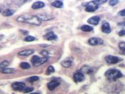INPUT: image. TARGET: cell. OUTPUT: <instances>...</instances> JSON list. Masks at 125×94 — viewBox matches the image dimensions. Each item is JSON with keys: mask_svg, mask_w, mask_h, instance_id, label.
Instances as JSON below:
<instances>
[{"mask_svg": "<svg viewBox=\"0 0 125 94\" xmlns=\"http://www.w3.org/2000/svg\"><path fill=\"white\" fill-rule=\"evenodd\" d=\"M17 21L22 23L29 24L34 25H40L42 21L38 15H34L31 14H23L18 17Z\"/></svg>", "mask_w": 125, "mask_h": 94, "instance_id": "cell-1", "label": "cell"}, {"mask_svg": "<svg viewBox=\"0 0 125 94\" xmlns=\"http://www.w3.org/2000/svg\"><path fill=\"white\" fill-rule=\"evenodd\" d=\"M105 77L108 80L111 81H115L117 79L122 77V74L120 71L115 69H112L107 71L105 72Z\"/></svg>", "mask_w": 125, "mask_h": 94, "instance_id": "cell-2", "label": "cell"}, {"mask_svg": "<svg viewBox=\"0 0 125 94\" xmlns=\"http://www.w3.org/2000/svg\"><path fill=\"white\" fill-rule=\"evenodd\" d=\"M48 60V57L47 56H43V57L41 58L39 56L34 55L31 59V62L34 67H39L40 65H42L46 62Z\"/></svg>", "mask_w": 125, "mask_h": 94, "instance_id": "cell-3", "label": "cell"}, {"mask_svg": "<svg viewBox=\"0 0 125 94\" xmlns=\"http://www.w3.org/2000/svg\"><path fill=\"white\" fill-rule=\"evenodd\" d=\"M105 61L108 64H117V62H119L120 61L122 60V59L121 58L117 57L116 56H113V55H108L106 56L105 58Z\"/></svg>", "mask_w": 125, "mask_h": 94, "instance_id": "cell-4", "label": "cell"}, {"mask_svg": "<svg viewBox=\"0 0 125 94\" xmlns=\"http://www.w3.org/2000/svg\"><path fill=\"white\" fill-rule=\"evenodd\" d=\"M85 6V11L87 12H94L98 8V5L94 1L88 2Z\"/></svg>", "mask_w": 125, "mask_h": 94, "instance_id": "cell-5", "label": "cell"}, {"mask_svg": "<svg viewBox=\"0 0 125 94\" xmlns=\"http://www.w3.org/2000/svg\"><path fill=\"white\" fill-rule=\"evenodd\" d=\"M11 87L14 91H23L25 88V84L23 82H15L12 84Z\"/></svg>", "mask_w": 125, "mask_h": 94, "instance_id": "cell-6", "label": "cell"}, {"mask_svg": "<svg viewBox=\"0 0 125 94\" xmlns=\"http://www.w3.org/2000/svg\"><path fill=\"white\" fill-rule=\"evenodd\" d=\"M104 43V41L102 39L99 38H96V37H93L91 38L88 40V44L92 46L98 45H101Z\"/></svg>", "mask_w": 125, "mask_h": 94, "instance_id": "cell-7", "label": "cell"}, {"mask_svg": "<svg viewBox=\"0 0 125 94\" xmlns=\"http://www.w3.org/2000/svg\"><path fill=\"white\" fill-rule=\"evenodd\" d=\"M60 82H59V81L54 80H52V81H50V82L47 83V86L49 90L53 91L56 87H57L58 86L60 85Z\"/></svg>", "mask_w": 125, "mask_h": 94, "instance_id": "cell-8", "label": "cell"}, {"mask_svg": "<svg viewBox=\"0 0 125 94\" xmlns=\"http://www.w3.org/2000/svg\"><path fill=\"white\" fill-rule=\"evenodd\" d=\"M102 31L105 34H109L111 32V27H110L109 24L108 22L104 21L102 22V27H101Z\"/></svg>", "mask_w": 125, "mask_h": 94, "instance_id": "cell-9", "label": "cell"}, {"mask_svg": "<svg viewBox=\"0 0 125 94\" xmlns=\"http://www.w3.org/2000/svg\"><path fill=\"white\" fill-rule=\"evenodd\" d=\"M73 79L75 82H80L84 80V75L81 72H78L74 74Z\"/></svg>", "mask_w": 125, "mask_h": 94, "instance_id": "cell-10", "label": "cell"}, {"mask_svg": "<svg viewBox=\"0 0 125 94\" xmlns=\"http://www.w3.org/2000/svg\"><path fill=\"white\" fill-rule=\"evenodd\" d=\"M99 21H100V18L98 16H94L88 19L87 22L90 24L94 25H97L99 24Z\"/></svg>", "mask_w": 125, "mask_h": 94, "instance_id": "cell-11", "label": "cell"}, {"mask_svg": "<svg viewBox=\"0 0 125 94\" xmlns=\"http://www.w3.org/2000/svg\"><path fill=\"white\" fill-rule=\"evenodd\" d=\"M43 37L47 41H52V40H55L57 38V35H55L54 32H49L48 33L46 34Z\"/></svg>", "mask_w": 125, "mask_h": 94, "instance_id": "cell-12", "label": "cell"}, {"mask_svg": "<svg viewBox=\"0 0 125 94\" xmlns=\"http://www.w3.org/2000/svg\"><path fill=\"white\" fill-rule=\"evenodd\" d=\"M33 53H34L33 50L29 49V50H25L19 52L18 53V55L20 56H29V55H32V54H33Z\"/></svg>", "mask_w": 125, "mask_h": 94, "instance_id": "cell-13", "label": "cell"}, {"mask_svg": "<svg viewBox=\"0 0 125 94\" xmlns=\"http://www.w3.org/2000/svg\"><path fill=\"white\" fill-rule=\"evenodd\" d=\"M39 18L41 19V21H49V20H51L53 18H54V17L53 16L50 15L48 14H39V15H38Z\"/></svg>", "mask_w": 125, "mask_h": 94, "instance_id": "cell-14", "label": "cell"}, {"mask_svg": "<svg viewBox=\"0 0 125 94\" xmlns=\"http://www.w3.org/2000/svg\"><path fill=\"white\" fill-rule=\"evenodd\" d=\"M44 5H44V2H42V1H38V2H35L33 4V5H32V8L34 9V10H37V9L43 8Z\"/></svg>", "mask_w": 125, "mask_h": 94, "instance_id": "cell-15", "label": "cell"}, {"mask_svg": "<svg viewBox=\"0 0 125 94\" xmlns=\"http://www.w3.org/2000/svg\"><path fill=\"white\" fill-rule=\"evenodd\" d=\"M15 13V10L12 9H7L2 12V15L5 17H10L12 16L14 13Z\"/></svg>", "mask_w": 125, "mask_h": 94, "instance_id": "cell-16", "label": "cell"}, {"mask_svg": "<svg viewBox=\"0 0 125 94\" xmlns=\"http://www.w3.org/2000/svg\"><path fill=\"white\" fill-rule=\"evenodd\" d=\"M81 72L83 73H85V74H90L93 72V70L92 69V68H91L89 66H84L81 68Z\"/></svg>", "mask_w": 125, "mask_h": 94, "instance_id": "cell-17", "label": "cell"}, {"mask_svg": "<svg viewBox=\"0 0 125 94\" xmlns=\"http://www.w3.org/2000/svg\"><path fill=\"white\" fill-rule=\"evenodd\" d=\"M52 5L56 8H60L63 7V3L61 1H55L52 2Z\"/></svg>", "mask_w": 125, "mask_h": 94, "instance_id": "cell-18", "label": "cell"}, {"mask_svg": "<svg viewBox=\"0 0 125 94\" xmlns=\"http://www.w3.org/2000/svg\"><path fill=\"white\" fill-rule=\"evenodd\" d=\"M9 65H10V62H8V61H3L1 63H0V71H2V69L7 68V67L9 66Z\"/></svg>", "mask_w": 125, "mask_h": 94, "instance_id": "cell-19", "label": "cell"}, {"mask_svg": "<svg viewBox=\"0 0 125 94\" xmlns=\"http://www.w3.org/2000/svg\"><path fill=\"white\" fill-rule=\"evenodd\" d=\"M81 29L83 31H84V32H90V31H92L93 30V28L92 27L90 26V25H84L81 27Z\"/></svg>", "mask_w": 125, "mask_h": 94, "instance_id": "cell-20", "label": "cell"}, {"mask_svg": "<svg viewBox=\"0 0 125 94\" xmlns=\"http://www.w3.org/2000/svg\"><path fill=\"white\" fill-rule=\"evenodd\" d=\"M1 72L2 74H14L15 72L14 69L13 68H5V69H2V71H1Z\"/></svg>", "mask_w": 125, "mask_h": 94, "instance_id": "cell-21", "label": "cell"}, {"mask_svg": "<svg viewBox=\"0 0 125 94\" xmlns=\"http://www.w3.org/2000/svg\"><path fill=\"white\" fill-rule=\"evenodd\" d=\"M72 65V62L71 61H63L62 62V65L64 68H69Z\"/></svg>", "mask_w": 125, "mask_h": 94, "instance_id": "cell-22", "label": "cell"}, {"mask_svg": "<svg viewBox=\"0 0 125 94\" xmlns=\"http://www.w3.org/2000/svg\"><path fill=\"white\" fill-rule=\"evenodd\" d=\"M20 67L23 69H27L30 68V65L28 62H22L20 64Z\"/></svg>", "mask_w": 125, "mask_h": 94, "instance_id": "cell-23", "label": "cell"}, {"mask_svg": "<svg viewBox=\"0 0 125 94\" xmlns=\"http://www.w3.org/2000/svg\"><path fill=\"white\" fill-rule=\"evenodd\" d=\"M39 79V78L37 77V76H33V77H29V78L28 79V81L29 82H33L38 81Z\"/></svg>", "mask_w": 125, "mask_h": 94, "instance_id": "cell-24", "label": "cell"}, {"mask_svg": "<svg viewBox=\"0 0 125 94\" xmlns=\"http://www.w3.org/2000/svg\"><path fill=\"white\" fill-rule=\"evenodd\" d=\"M119 48L122 51L125 53V42H120L119 44Z\"/></svg>", "mask_w": 125, "mask_h": 94, "instance_id": "cell-25", "label": "cell"}, {"mask_svg": "<svg viewBox=\"0 0 125 94\" xmlns=\"http://www.w3.org/2000/svg\"><path fill=\"white\" fill-rule=\"evenodd\" d=\"M54 71H55V69H54V67H53V66H52V65L49 66L48 68H47V72L48 74H51V73L54 72Z\"/></svg>", "mask_w": 125, "mask_h": 94, "instance_id": "cell-26", "label": "cell"}, {"mask_svg": "<svg viewBox=\"0 0 125 94\" xmlns=\"http://www.w3.org/2000/svg\"><path fill=\"white\" fill-rule=\"evenodd\" d=\"M34 40H35V38L32 36H28L25 37L24 39V41L26 42H32Z\"/></svg>", "mask_w": 125, "mask_h": 94, "instance_id": "cell-27", "label": "cell"}, {"mask_svg": "<svg viewBox=\"0 0 125 94\" xmlns=\"http://www.w3.org/2000/svg\"><path fill=\"white\" fill-rule=\"evenodd\" d=\"M33 91V88L32 87H26L24 89H23L22 91H23L24 93H29V92H31Z\"/></svg>", "mask_w": 125, "mask_h": 94, "instance_id": "cell-28", "label": "cell"}, {"mask_svg": "<svg viewBox=\"0 0 125 94\" xmlns=\"http://www.w3.org/2000/svg\"><path fill=\"white\" fill-rule=\"evenodd\" d=\"M117 3H119V1H117V0H111V1H109V5L111 6L116 5Z\"/></svg>", "mask_w": 125, "mask_h": 94, "instance_id": "cell-29", "label": "cell"}, {"mask_svg": "<svg viewBox=\"0 0 125 94\" xmlns=\"http://www.w3.org/2000/svg\"><path fill=\"white\" fill-rule=\"evenodd\" d=\"M95 1V2L98 5H100V4H104V3L107 2L106 0H98V1Z\"/></svg>", "mask_w": 125, "mask_h": 94, "instance_id": "cell-30", "label": "cell"}, {"mask_svg": "<svg viewBox=\"0 0 125 94\" xmlns=\"http://www.w3.org/2000/svg\"><path fill=\"white\" fill-rule=\"evenodd\" d=\"M118 35L120 37L125 36V30H124V29H122V30L120 31L119 32Z\"/></svg>", "mask_w": 125, "mask_h": 94, "instance_id": "cell-31", "label": "cell"}, {"mask_svg": "<svg viewBox=\"0 0 125 94\" xmlns=\"http://www.w3.org/2000/svg\"><path fill=\"white\" fill-rule=\"evenodd\" d=\"M119 15L121 17H125V9L124 10L120 11L119 13Z\"/></svg>", "mask_w": 125, "mask_h": 94, "instance_id": "cell-32", "label": "cell"}, {"mask_svg": "<svg viewBox=\"0 0 125 94\" xmlns=\"http://www.w3.org/2000/svg\"><path fill=\"white\" fill-rule=\"evenodd\" d=\"M41 54L44 56H47V55H48V53H47V51H42Z\"/></svg>", "mask_w": 125, "mask_h": 94, "instance_id": "cell-33", "label": "cell"}, {"mask_svg": "<svg viewBox=\"0 0 125 94\" xmlns=\"http://www.w3.org/2000/svg\"><path fill=\"white\" fill-rule=\"evenodd\" d=\"M117 25H119V26L122 27H125V22H118Z\"/></svg>", "mask_w": 125, "mask_h": 94, "instance_id": "cell-34", "label": "cell"}, {"mask_svg": "<svg viewBox=\"0 0 125 94\" xmlns=\"http://www.w3.org/2000/svg\"><path fill=\"white\" fill-rule=\"evenodd\" d=\"M38 94V93H32V94Z\"/></svg>", "mask_w": 125, "mask_h": 94, "instance_id": "cell-35", "label": "cell"}, {"mask_svg": "<svg viewBox=\"0 0 125 94\" xmlns=\"http://www.w3.org/2000/svg\"><path fill=\"white\" fill-rule=\"evenodd\" d=\"M0 13H1V10H0Z\"/></svg>", "mask_w": 125, "mask_h": 94, "instance_id": "cell-36", "label": "cell"}]
</instances>
